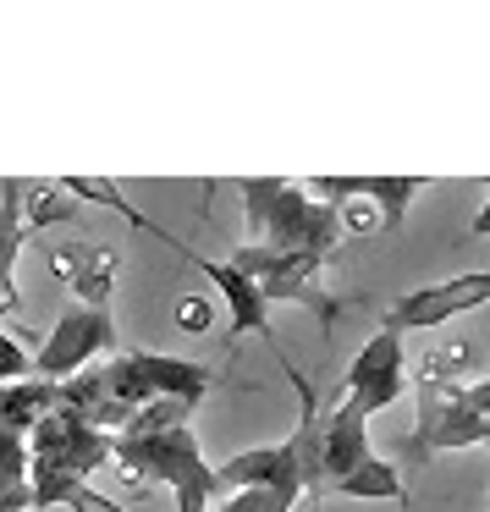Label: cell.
<instances>
[{
  "label": "cell",
  "mask_w": 490,
  "mask_h": 512,
  "mask_svg": "<svg viewBox=\"0 0 490 512\" xmlns=\"http://www.w3.org/2000/svg\"><path fill=\"white\" fill-rule=\"evenodd\" d=\"M237 193H243V215H248V232H254V248L325 259L336 248V237H342L336 210L314 199L303 182L243 177V182H237Z\"/></svg>",
  "instance_id": "cell-1"
},
{
  "label": "cell",
  "mask_w": 490,
  "mask_h": 512,
  "mask_svg": "<svg viewBox=\"0 0 490 512\" xmlns=\"http://www.w3.org/2000/svg\"><path fill=\"white\" fill-rule=\"evenodd\" d=\"M116 468L127 474V485H171L177 512H210L215 474L199 452L193 424H171V430H127L111 441Z\"/></svg>",
  "instance_id": "cell-2"
},
{
  "label": "cell",
  "mask_w": 490,
  "mask_h": 512,
  "mask_svg": "<svg viewBox=\"0 0 490 512\" xmlns=\"http://www.w3.org/2000/svg\"><path fill=\"white\" fill-rule=\"evenodd\" d=\"M457 446H479V413L468 408L463 386L446 380V369L435 358H424L419 369V430H413L408 457L430 463L435 452H457Z\"/></svg>",
  "instance_id": "cell-3"
},
{
  "label": "cell",
  "mask_w": 490,
  "mask_h": 512,
  "mask_svg": "<svg viewBox=\"0 0 490 512\" xmlns=\"http://www.w3.org/2000/svg\"><path fill=\"white\" fill-rule=\"evenodd\" d=\"M111 463V435H100L89 419L67 408H50L45 419L28 430V468H50L67 479H89Z\"/></svg>",
  "instance_id": "cell-4"
},
{
  "label": "cell",
  "mask_w": 490,
  "mask_h": 512,
  "mask_svg": "<svg viewBox=\"0 0 490 512\" xmlns=\"http://www.w3.org/2000/svg\"><path fill=\"white\" fill-rule=\"evenodd\" d=\"M111 353H116V320H111V309H67L56 320V331L45 336V347H39L34 380L61 386V380L83 375L89 364H100V358H111Z\"/></svg>",
  "instance_id": "cell-5"
},
{
  "label": "cell",
  "mask_w": 490,
  "mask_h": 512,
  "mask_svg": "<svg viewBox=\"0 0 490 512\" xmlns=\"http://www.w3.org/2000/svg\"><path fill=\"white\" fill-rule=\"evenodd\" d=\"M226 265L243 270L270 309H276V303H303V309H314V314L336 309V298L320 287V259H309V254H270V248L243 243Z\"/></svg>",
  "instance_id": "cell-6"
},
{
  "label": "cell",
  "mask_w": 490,
  "mask_h": 512,
  "mask_svg": "<svg viewBox=\"0 0 490 512\" xmlns=\"http://www.w3.org/2000/svg\"><path fill=\"white\" fill-rule=\"evenodd\" d=\"M402 391H408V369H402V331L380 325V331L364 342V353L353 358V369H347L342 402L353 413H364V419H375V413L391 408V402H402Z\"/></svg>",
  "instance_id": "cell-7"
},
{
  "label": "cell",
  "mask_w": 490,
  "mask_h": 512,
  "mask_svg": "<svg viewBox=\"0 0 490 512\" xmlns=\"http://www.w3.org/2000/svg\"><path fill=\"white\" fill-rule=\"evenodd\" d=\"M490 303V270H463L452 281H435V287H419V292H402L391 303L386 325L391 331H435V325L457 320L468 309H485Z\"/></svg>",
  "instance_id": "cell-8"
},
{
  "label": "cell",
  "mask_w": 490,
  "mask_h": 512,
  "mask_svg": "<svg viewBox=\"0 0 490 512\" xmlns=\"http://www.w3.org/2000/svg\"><path fill=\"white\" fill-rule=\"evenodd\" d=\"M424 188H430V177H314L309 182V193L320 204H353V199L375 204L380 232H397V221L408 215V204Z\"/></svg>",
  "instance_id": "cell-9"
},
{
  "label": "cell",
  "mask_w": 490,
  "mask_h": 512,
  "mask_svg": "<svg viewBox=\"0 0 490 512\" xmlns=\"http://www.w3.org/2000/svg\"><path fill=\"white\" fill-rule=\"evenodd\" d=\"M50 276L78 292V309H111L116 292V248L105 243H45Z\"/></svg>",
  "instance_id": "cell-10"
},
{
  "label": "cell",
  "mask_w": 490,
  "mask_h": 512,
  "mask_svg": "<svg viewBox=\"0 0 490 512\" xmlns=\"http://www.w3.org/2000/svg\"><path fill=\"white\" fill-rule=\"evenodd\" d=\"M364 457H369V419L364 413H353L347 402L320 413V490L347 479Z\"/></svg>",
  "instance_id": "cell-11"
},
{
  "label": "cell",
  "mask_w": 490,
  "mask_h": 512,
  "mask_svg": "<svg viewBox=\"0 0 490 512\" xmlns=\"http://www.w3.org/2000/svg\"><path fill=\"white\" fill-rule=\"evenodd\" d=\"M133 375L144 380V391L155 402H204L215 386V375L193 358H171V353H127Z\"/></svg>",
  "instance_id": "cell-12"
},
{
  "label": "cell",
  "mask_w": 490,
  "mask_h": 512,
  "mask_svg": "<svg viewBox=\"0 0 490 512\" xmlns=\"http://www.w3.org/2000/svg\"><path fill=\"white\" fill-rule=\"evenodd\" d=\"M325 490H331V496H358V501H408L397 463H386V457H375V452H369L347 479H336V485H325Z\"/></svg>",
  "instance_id": "cell-13"
},
{
  "label": "cell",
  "mask_w": 490,
  "mask_h": 512,
  "mask_svg": "<svg viewBox=\"0 0 490 512\" xmlns=\"http://www.w3.org/2000/svg\"><path fill=\"white\" fill-rule=\"evenodd\" d=\"M0 512H28V435L0 424Z\"/></svg>",
  "instance_id": "cell-14"
},
{
  "label": "cell",
  "mask_w": 490,
  "mask_h": 512,
  "mask_svg": "<svg viewBox=\"0 0 490 512\" xmlns=\"http://www.w3.org/2000/svg\"><path fill=\"white\" fill-rule=\"evenodd\" d=\"M23 199H28L23 182H6V193H0V276L6 281H17V254H23V243H28Z\"/></svg>",
  "instance_id": "cell-15"
},
{
  "label": "cell",
  "mask_w": 490,
  "mask_h": 512,
  "mask_svg": "<svg viewBox=\"0 0 490 512\" xmlns=\"http://www.w3.org/2000/svg\"><path fill=\"white\" fill-rule=\"evenodd\" d=\"M303 501L298 485H259V490H226L215 512H292Z\"/></svg>",
  "instance_id": "cell-16"
},
{
  "label": "cell",
  "mask_w": 490,
  "mask_h": 512,
  "mask_svg": "<svg viewBox=\"0 0 490 512\" xmlns=\"http://www.w3.org/2000/svg\"><path fill=\"white\" fill-rule=\"evenodd\" d=\"M23 221H28V232H45L50 221H72V193H61V188L28 193V199H23Z\"/></svg>",
  "instance_id": "cell-17"
},
{
  "label": "cell",
  "mask_w": 490,
  "mask_h": 512,
  "mask_svg": "<svg viewBox=\"0 0 490 512\" xmlns=\"http://www.w3.org/2000/svg\"><path fill=\"white\" fill-rule=\"evenodd\" d=\"M17 380H34V358L23 353L17 336L0 331V386H17Z\"/></svg>",
  "instance_id": "cell-18"
},
{
  "label": "cell",
  "mask_w": 490,
  "mask_h": 512,
  "mask_svg": "<svg viewBox=\"0 0 490 512\" xmlns=\"http://www.w3.org/2000/svg\"><path fill=\"white\" fill-rule=\"evenodd\" d=\"M177 325L182 331H210V298H204V292H188V298L177 303Z\"/></svg>",
  "instance_id": "cell-19"
},
{
  "label": "cell",
  "mask_w": 490,
  "mask_h": 512,
  "mask_svg": "<svg viewBox=\"0 0 490 512\" xmlns=\"http://www.w3.org/2000/svg\"><path fill=\"white\" fill-rule=\"evenodd\" d=\"M463 397H468V408L479 413V446H490V375L474 380V386H463Z\"/></svg>",
  "instance_id": "cell-20"
},
{
  "label": "cell",
  "mask_w": 490,
  "mask_h": 512,
  "mask_svg": "<svg viewBox=\"0 0 490 512\" xmlns=\"http://www.w3.org/2000/svg\"><path fill=\"white\" fill-rule=\"evenodd\" d=\"M12 309H23V292H17V281H6V276H0V320H6Z\"/></svg>",
  "instance_id": "cell-21"
},
{
  "label": "cell",
  "mask_w": 490,
  "mask_h": 512,
  "mask_svg": "<svg viewBox=\"0 0 490 512\" xmlns=\"http://www.w3.org/2000/svg\"><path fill=\"white\" fill-rule=\"evenodd\" d=\"M468 232H474V237H490V199H485V210L474 215V226H468Z\"/></svg>",
  "instance_id": "cell-22"
},
{
  "label": "cell",
  "mask_w": 490,
  "mask_h": 512,
  "mask_svg": "<svg viewBox=\"0 0 490 512\" xmlns=\"http://www.w3.org/2000/svg\"><path fill=\"white\" fill-rule=\"evenodd\" d=\"M485 188H490V177H485Z\"/></svg>",
  "instance_id": "cell-23"
}]
</instances>
